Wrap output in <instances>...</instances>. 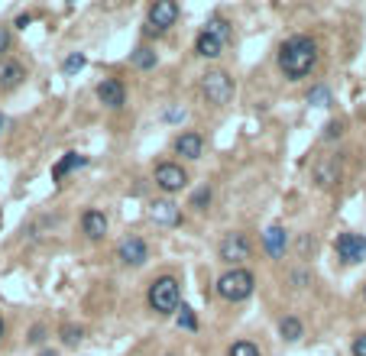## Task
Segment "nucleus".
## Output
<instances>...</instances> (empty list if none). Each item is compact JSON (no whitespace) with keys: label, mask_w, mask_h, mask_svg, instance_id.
<instances>
[{"label":"nucleus","mask_w":366,"mask_h":356,"mask_svg":"<svg viewBox=\"0 0 366 356\" xmlns=\"http://www.w3.org/2000/svg\"><path fill=\"white\" fill-rule=\"evenodd\" d=\"M317 65V46L311 36H292L282 42L279 49V68L289 81H302L311 75V68Z\"/></svg>","instance_id":"1"},{"label":"nucleus","mask_w":366,"mask_h":356,"mask_svg":"<svg viewBox=\"0 0 366 356\" xmlns=\"http://www.w3.org/2000/svg\"><path fill=\"white\" fill-rule=\"evenodd\" d=\"M178 301H182V288H178L176 275H159V279L149 282V292H146L149 311L169 317V315H176L178 311Z\"/></svg>","instance_id":"2"},{"label":"nucleus","mask_w":366,"mask_h":356,"mask_svg":"<svg viewBox=\"0 0 366 356\" xmlns=\"http://www.w3.org/2000/svg\"><path fill=\"white\" fill-rule=\"evenodd\" d=\"M256 288V275L250 273V269H227L224 275L218 279V295L224 301H230V305H237V301H247L250 295H253Z\"/></svg>","instance_id":"3"},{"label":"nucleus","mask_w":366,"mask_h":356,"mask_svg":"<svg viewBox=\"0 0 366 356\" xmlns=\"http://www.w3.org/2000/svg\"><path fill=\"white\" fill-rule=\"evenodd\" d=\"M233 94H237V84H233V78L227 71L211 68L201 75V98L211 107H227L233 101Z\"/></svg>","instance_id":"4"},{"label":"nucleus","mask_w":366,"mask_h":356,"mask_svg":"<svg viewBox=\"0 0 366 356\" xmlns=\"http://www.w3.org/2000/svg\"><path fill=\"white\" fill-rule=\"evenodd\" d=\"M178 14H182V10H178L176 0H156L146 16V36H162L169 26H176Z\"/></svg>","instance_id":"5"},{"label":"nucleus","mask_w":366,"mask_h":356,"mask_svg":"<svg viewBox=\"0 0 366 356\" xmlns=\"http://www.w3.org/2000/svg\"><path fill=\"white\" fill-rule=\"evenodd\" d=\"M146 217L156 227H182V220H185L182 208H178L172 198H153V201L146 204Z\"/></svg>","instance_id":"6"},{"label":"nucleus","mask_w":366,"mask_h":356,"mask_svg":"<svg viewBox=\"0 0 366 356\" xmlns=\"http://www.w3.org/2000/svg\"><path fill=\"white\" fill-rule=\"evenodd\" d=\"M153 178H156V188H162L166 195H176V191H182L188 185V172L178 162H159Z\"/></svg>","instance_id":"7"},{"label":"nucleus","mask_w":366,"mask_h":356,"mask_svg":"<svg viewBox=\"0 0 366 356\" xmlns=\"http://www.w3.org/2000/svg\"><path fill=\"white\" fill-rule=\"evenodd\" d=\"M250 253L253 250H250V240L243 237V233H227V237L220 240V246H218L220 263L233 265V269H240V263H247Z\"/></svg>","instance_id":"8"},{"label":"nucleus","mask_w":366,"mask_h":356,"mask_svg":"<svg viewBox=\"0 0 366 356\" xmlns=\"http://www.w3.org/2000/svg\"><path fill=\"white\" fill-rule=\"evenodd\" d=\"M311 175H315L317 188H334L344 178V166H340L337 156H321V159L311 166Z\"/></svg>","instance_id":"9"},{"label":"nucleus","mask_w":366,"mask_h":356,"mask_svg":"<svg viewBox=\"0 0 366 356\" xmlns=\"http://www.w3.org/2000/svg\"><path fill=\"white\" fill-rule=\"evenodd\" d=\"M117 259L123 265H130V269H140V265H146L149 259V246L143 237H127L117 243Z\"/></svg>","instance_id":"10"},{"label":"nucleus","mask_w":366,"mask_h":356,"mask_svg":"<svg viewBox=\"0 0 366 356\" xmlns=\"http://www.w3.org/2000/svg\"><path fill=\"white\" fill-rule=\"evenodd\" d=\"M337 259L347 265L363 263L366 259V237H360V233H340L337 237Z\"/></svg>","instance_id":"11"},{"label":"nucleus","mask_w":366,"mask_h":356,"mask_svg":"<svg viewBox=\"0 0 366 356\" xmlns=\"http://www.w3.org/2000/svg\"><path fill=\"white\" fill-rule=\"evenodd\" d=\"M98 101L104 107H111V111H120V107L127 104V88H123V81H117V78H104V81L98 84Z\"/></svg>","instance_id":"12"},{"label":"nucleus","mask_w":366,"mask_h":356,"mask_svg":"<svg viewBox=\"0 0 366 356\" xmlns=\"http://www.w3.org/2000/svg\"><path fill=\"white\" fill-rule=\"evenodd\" d=\"M23 81H26V68L16 59H0V91H14Z\"/></svg>","instance_id":"13"},{"label":"nucleus","mask_w":366,"mask_h":356,"mask_svg":"<svg viewBox=\"0 0 366 356\" xmlns=\"http://www.w3.org/2000/svg\"><path fill=\"white\" fill-rule=\"evenodd\" d=\"M81 233H85L88 240H104L107 237V217L104 210H85L81 214Z\"/></svg>","instance_id":"14"},{"label":"nucleus","mask_w":366,"mask_h":356,"mask_svg":"<svg viewBox=\"0 0 366 356\" xmlns=\"http://www.w3.org/2000/svg\"><path fill=\"white\" fill-rule=\"evenodd\" d=\"M176 153L182 156V159H201V153H205V140H201L198 133H178Z\"/></svg>","instance_id":"15"},{"label":"nucleus","mask_w":366,"mask_h":356,"mask_svg":"<svg viewBox=\"0 0 366 356\" xmlns=\"http://www.w3.org/2000/svg\"><path fill=\"white\" fill-rule=\"evenodd\" d=\"M263 246H266L269 256H285V246H289V230L285 227H269L266 233H263Z\"/></svg>","instance_id":"16"},{"label":"nucleus","mask_w":366,"mask_h":356,"mask_svg":"<svg viewBox=\"0 0 366 356\" xmlns=\"http://www.w3.org/2000/svg\"><path fill=\"white\" fill-rule=\"evenodd\" d=\"M220 49H224V42L220 39H214L211 33H198V39H195V56H201V59H218L220 56Z\"/></svg>","instance_id":"17"},{"label":"nucleus","mask_w":366,"mask_h":356,"mask_svg":"<svg viewBox=\"0 0 366 356\" xmlns=\"http://www.w3.org/2000/svg\"><path fill=\"white\" fill-rule=\"evenodd\" d=\"M81 166H88L85 156H78V153H65L62 159L56 162V168H52V178H56V182H62V178L71 172V168H81Z\"/></svg>","instance_id":"18"},{"label":"nucleus","mask_w":366,"mask_h":356,"mask_svg":"<svg viewBox=\"0 0 366 356\" xmlns=\"http://www.w3.org/2000/svg\"><path fill=\"white\" fill-rule=\"evenodd\" d=\"M279 334H282V340H289V343H295V340H302L305 337V327H302V321L298 317H282L279 321Z\"/></svg>","instance_id":"19"},{"label":"nucleus","mask_w":366,"mask_h":356,"mask_svg":"<svg viewBox=\"0 0 366 356\" xmlns=\"http://www.w3.org/2000/svg\"><path fill=\"white\" fill-rule=\"evenodd\" d=\"M130 62H133V68L149 71V68H156V62H159V59H156V52L149 49V46H140V49L130 56Z\"/></svg>","instance_id":"20"},{"label":"nucleus","mask_w":366,"mask_h":356,"mask_svg":"<svg viewBox=\"0 0 366 356\" xmlns=\"http://www.w3.org/2000/svg\"><path fill=\"white\" fill-rule=\"evenodd\" d=\"M205 33H211L214 39H220L227 46V42H230V23H227L224 16H211V20H208V26H205Z\"/></svg>","instance_id":"21"},{"label":"nucleus","mask_w":366,"mask_h":356,"mask_svg":"<svg viewBox=\"0 0 366 356\" xmlns=\"http://www.w3.org/2000/svg\"><path fill=\"white\" fill-rule=\"evenodd\" d=\"M308 104H315V107H331V104H334L331 88H324V84H315V88L308 91Z\"/></svg>","instance_id":"22"},{"label":"nucleus","mask_w":366,"mask_h":356,"mask_svg":"<svg viewBox=\"0 0 366 356\" xmlns=\"http://www.w3.org/2000/svg\"><path fill=\"white\" fill-rule=\"evenodd\" d=\"M59 337H62L65 347H78V343L85 340V327H75V324H62Z\"/></svg>","instance_id":"23"},{"label":"nucleus","mask_w":366,"mask_h":356,"mask_svg":"<svg viewBox=\"0 0 366 356\" xmlns=\"http://www.w3.org/2000/svg\"><path fill=\"white\" fill-rule=\"evenodd\" d=\"M227 356H260V347L250 343V340H237V343H230Z\"/></svg>","instance_id":"24"},{"label":"nucleus","mask_w":366,"mask_h":356,"mask_svg":"<svg viewBox=\"0 0 366 356\" xmlns=\"http://www.w3.org/2000/svg\"><path fill=\"white\" fill-rule=\"evenodd\" d=\"M85 65H88V59L81 56V52H71V56L62 62V71H65V75H78V71L85 68Z\"/></svg>","instance_id":"25"},{"label":"nucleus","mask_w":366,"mask_h":356,"mask_svg":"<svg viewBox=\"0 0 366 356\" xmlns=\"http://www.w3.org/2000/svg\"><path fill=\"white\" fill-rule=\"evenodd\" d=\"M211 198H214V191L205 185V188H198L195 195H191V208H195V210H208V208H211Z\"/></svg>","instance_id":"26"},{"label":"nucleus","mask_w":366,"mask_h":356,"mask_svg":"<svg viewBox=\"0 0 366 356\" xmlns=\"http://www.w3.org/2000/svg\"><path fill=\"white\" fill-rule=\"evenodd\" d=\"M178 327L182 330H198V317H195V311H191L188 305H182V311H178Z\"/></svg>","instance_id":"27"},{"label":"nucleus","mask_w":366,"mask_h":356,"mask_svg":"<svg viewBox=\"0 0 366 356\" xmlns=\"http://www.w3.org/2000/svg\"><path fill=\"white\" fill-rule=\"evenodd\" d=\"M340 133H344V123H340V120H331V123L324 126V140H337Z\"/></svg>","instance_id":"28"},{"label":"nucleus","mask_w":366,"mask_h":356,"mask_svg":"<svg viewBox=\"0 0 366 356\" xmlns=\"http://www.w3.org/2000/svg\"><path fill=\"white\" fill-rule=\"evenodd\" d=\"M26 340H29V343H36V347H39V343L46 340V327H43V324H36V327L29 330V337H26Z\"/></svg>","instance_id":"29"},{"label":"nucleus","mask_w":366,"mask_h":356,"mask_svg":"<svg viewBox=\"0 0 366 356\" xmlns=\"http://www.w3.org/2000/svg\"><path fill=\"white\" fill-rule=\"evenodd\" d=\"M353 356H366V334H357L353 337Z\"/></svg>","instance_id":"30"},{"label":"nucleus","mask_w":366,"mask_h":356,"mask_svg":"<svg viewBox=\"0 0 366 356\" xmlns=\"http://www.w3.org/2000/svg\"><path fill=\"white\" fill-rule=\"evenodd\" d=\"M10 49V29L0 26V59H4V52Z\"/></svg>","instance_id":"31"},{"label":"nucleus","mask_w":366,"mask_h":356,"mask_svg":"<svg viewBox=\"0 0 366 356\" xmlns=\"http://www.w3.org/2000/svg\"><path fill=\"white\" fill-rule=\"evenodd\" d=\"M29 23H33V16H29V14L16 16V26H20V29H26V26H29Z\"/></svg>","instance_id":"32"},{"label":"nucleus","mask_w":366,"mask_h":356,"mask_svg":"<svg viewBox=\"0 0 366 356\" xmlns=\"http://www.w3.org/2000/svg\"><path fill=\"white\" fill-rule=\"evenodd\" d=\"M185 113L182 111H176V107H172V111H166V120H182Z\"/></svg>","instance_id":"33"},{"label":"nucleus","mask_w":366,"mask_h":356,"mask_svg":"<svg viewBox=\"0 0 366 356\" xmlns=\"http://www.w3.org/2000/svg\"><path fill=\"white\" fill-rule=\"evenodd\" d=\"M39 356H59L56 350H39Z\"/></svg>","instance_id":"34"},{"label":"nucleus","mask_w":366,"mask_h":356,"mask_svg":"<svg viewBox=\"0 0 366 356\" xmlns=\"http://www.w3.org/2000/svg\"><path fill=\"white\" fill-rule=\"evenodd\" d=\"M4 126H7V117H4V113H0V130H4Z\"/></svg>","instance_id":"35"},{"label":"nucleus","mask_w":366,"mask_h":356,"mask_svg":"<svg viewBox=\"0 0 366 356\" xmlns=\"http://www.w3.org/2000/svg\"><path fill=\"white\" fill-rule=\"evenodd\" d=\"M4 330H7V327H4V321H0V340H4Z\"/></svg>","instance_id":"36"},{"label":"nucleus","mask_w":366,"mask_h":356,"mask_svg":"<svg viewBox=\"0 0 366 356\" xmlns=\"http://www.w3.org/2000/svg\"><path fill=\"white\" fill-rule=\"evenodd\" d=\"M166 356H178V353H166Z\"/></svg>","instance_id":"37"},{"label":"nucleus","mask_w":366,"mask_h":356,"mask_svg":"<svg viewBox=\"0 0 366 356\" xmlns=\"http://www.w3.org/2000/svg\"><path fill=\"white\" fill-rule=\"evenodd\" d=\"M363 298H366V288H363Z\"/></svg>","instance_id":"38"}]
</instances>
